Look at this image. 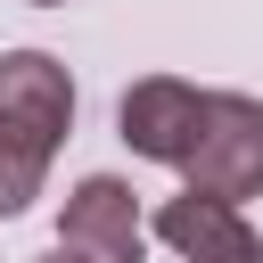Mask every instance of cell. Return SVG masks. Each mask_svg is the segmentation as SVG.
I'll use <instances>...</instances> for the list:
<instances>
[{
    "label": "cell",
    "mask_w": 263,
    "mask_h": 263,
    "mask_svg": "<svg viewBox=\"0 0 263 263\" xmlns=\"http://www.w3.org/2000/svg\"><path fill=\"white\" fill-rule=\"evenodd\" d=\"M33 8H66V0H33Z\"/></svg>",
    "instance_id": "6"
},
{
    "label": "cell",
    "mask_w": 263,
    "mask_h": 263,
    "mask_svg": "<svg viewBox=\"0 0 263 263\" xmlns=\"http://www.w3.org/2000/svg\"><path fill=\"white\" fill-rule=\"evenodd\" d=\"M115 132L132 156L173 164L205 197H255L263 189V99L238 90H197L181 74H140L115 107Z\"/></svg>",
    "instance_id": "1"
},
{
    "label": "cell",
    "mask_w": 263,
    "mask_h": 263,
    "mask_svg": "<svg viewBox=\"0 0 263 263\" xmlns=\"http://www.w3.org/2000/svg\"><path fill=\"white\" fill-rule=\"evenodd\" d=\"M58 247L66 255H90V263H140L148 255V214H140L132 181H115V173L74 181V197L58 214Z\"/></svg>",
    "instance_id": "3"
},
{
    "label": "cell",
    "mask_w": 263,
    "mask_h": 263,
    "mask_svg": "<svg viewBox=\"0 0 263 263\" xmlns=\"http://www.w3.org/2000/svg\"><path fill=\"white\" fill-rule=\"evenodd\" d=\"M74 123V82L49 49H8L0 58V222L41 197V173Z\"/></svg>",
    "instance_id": "2"
},
{
    "label": "cell",
    "mask_w": 263,
    "mask_h": 263,
    "mask_svg": "<svg viewBox=\"0 0 263 263\" xmlns=\"http://www.w3.org/2000/svg\"><path fill=\"white\" fill-rule=\"evenodd\" d=\"M181 263H263V238H255V222L230 205V197H205V189H181V197H164L156 205V222H148Z\"/></svg>",
    "instance_id": "4"
},
{
    "label": "cell",
    "mask_w": 263,
    "mask_h": 263,
    "mask_svg": "<svg viewBox=\"0 0 263 263\" xmlns=\"http://www.w3.org/2000/svg\"><path fill=\"white\" fill-rule=\"evenodd\" d=\"M49 263H90V255H49Z\"/></svg>",
    "instance_id": "5"
}]
</instances>
